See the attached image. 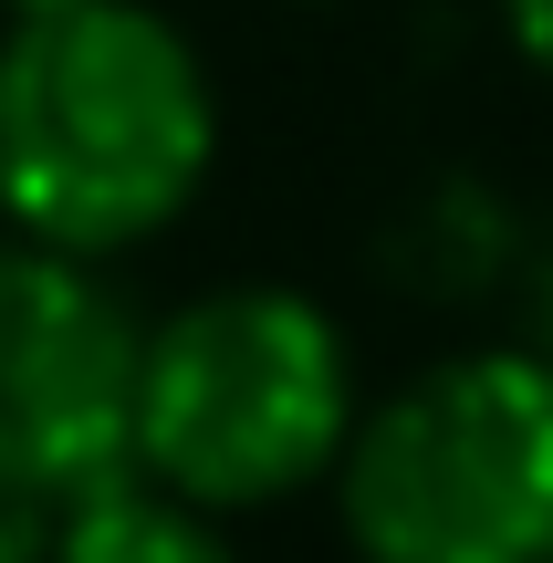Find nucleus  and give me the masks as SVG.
Wrapping results in <instances>:
<instances>
[{"label": "nucleus", "mask_w": 553, "mask_h": 563, "mask_svg": "<svg viewBox=\"0 0 553 563\" xmlns=\"http://www.w3.org/2000/svg\"><path fill=\"white\" fill-rule=\"evenodd\" d=\"M220 95L167 11L63 0L0 32V209L53 251H136L199 199Z\"/></svg>", "instance_id": "1"}, {"label": "nucleus", "mask_w": 553, "mask_h": 563, "mask_svg": "<svg viewBox=\"0 0 553 563\" xmlns=\"http://www.w3.org/2000/svg\"><path fill=\"white\" fill-rule=\"evenodd\" d=\"M366 428L355 344L313 292L230 282L146 323L136 470L199 511H262L334 481Z\"/></svg>", "instance_id": "2"}, {"label": "nucleus", "mask_w": 553, "mask_h": 563, "mask_svg": "<svg viewBox=\"0 0 553 563\" xmlns=\"http://www.w3.org/2000/svg\"><path fill=\"white\" fill-rule=\"evenodd\" d=\"M334 501L366 563H553V365L533 344L418 365L366 407Z\"/></svg>", "instance_id": "3"}, {"label": "nucleus", "mask_w": 553, "mask_h": 563, "mask_svg": "<svg viewBox=\"0 0 553 563\" xmlns=\"http://www.w3.org/2000/svg\"><path fill=\"white\" fill-rule=\"evenodd\" d=\"M146 323L84 251L0 241V501L74 511L136 470Z\"/></svg>", "instance_id": "4"}, {"label": "nucleus", "mask_w": 553, "mask_h": 563, "mask_svg": "<svg viewBox=\"0 0 553 563\" xmlns=\"http://www.w3.org/2000/svg\"><path fill=\"white\" fill-rule=\"evenodd\" d=\"M53 563H241V553H230L220 511H199V501H178V490H157L146 470H125V481L84 490V501L63 511Z\"/></svg>", "instance_id": "5"}, {"label": "nucleus", "mask_w": 553, "mask_h": 563, "mask_svg": "<svg viewBox=\"0 0 553 563\" xmlns=\"http://www.w3.org/2000/svg\"><path fill=\"white\" fill-rule=\"evenodd\" d=\"M501 32H512V53L553 74V0H501Z\"/></svg>", "instance_id": "6"}, {"label": "nucleus", "mask_w": 553, "mask_h": 563, "mask_svg": "<svg viewBox=\"0 0 553 563\" xmlns=\"http://www.w3.org/2000/svg\"><path fill=\"white\" fill-rule=\"evenodd\" d=\"M522 344H533V355L553 365V262L533 272V334H522Z\"/></svg>", "instance_id": "7"}]
</instances>
